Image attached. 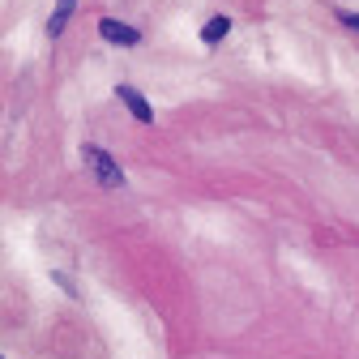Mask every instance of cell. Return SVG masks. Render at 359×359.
I'll list each match as a JSON object with an SVG mask.
<instances>
[{"label": "cell", "mask_w": 359, "mask_h": 359, "mask_svg": "<svg viewBox=\"0 0 359 359\" xmlns=\"http://www.w3.org/2000/svg\"><path fill=\"white\" fill-rule=\"evenodd\" d=\"M73 9H77V0H60L56 13H52V22H48V34H65V26H69Z\"/></svg>", "instance_id": "cell-4"}, {"label": "cell", "mask_w": 359, "mask_h": 359, "mask_svg": "<svg viewBox=\"0 0 359 359\" xmlns=\"http://www.w3.org/2000/svg\"><path fill=\"white\" fill-rule=\"evenodd\" d=\"M99 34H103L107 43H116V48H137V43H142V30H133V26L116 22V18L99 22Z\"/></svg>", "instance_id": "cell-2"}, {"label": "cell", "mask_w": 359, "mask_h": 359, "mask_svg": "<svg viewBox=\"0 0 359 359\" xmlns=\"http://www.w3.org/2000/svg\"><path fill=\"white\" fill-rule=\"evenodd\" d=\"M116 95H120V103H124V107H128L133 116H137L142 124H154V107H150V103H146V99H142V95H137V90H133V86H120Z\"/></svg>", "instance_id": "cell-3"}, {"label": "cell", "mask_w": 359, "mask_h": 359, "mask_svg": "<svg viewBox=\"0 0 359 359\" xmlns=\"http://www.w3.org/2000/svg\"><path fill=\"white\" fill-rule=\"evenodd\" d=\"M86 163H90V171H95V180L103 189H124V171L111 163V154H103V150H95V146H86Z\"/></svg>", "instance_id": "cell-1"}, {"label": "cell", "mask_w": 359, "mask_h": 359, "mask_svg": "<svg viewBox=\"0 0 359 359\" xmlns=\"http://www.w3.org/2000/svg\"><path fill=\"white\" fill-rule=\"evenodd\" d=\"M227 30H231V18H210V22H205V30H201V39H205V43H218Z\"/></svg>", "instance_id": "cell-5"}, {"label": "cell", "mask_w": 359, "mask_h": 359, "mask_svg": "<svg viewBox=\"0 0 359 359\" xmlns=\"http://www.w3.org/2000/svg\"><path fill=\"white\" fill-rule=\"evenodd\" d=\"M338 22L351 26V30H359V13H338Z\"/></svg>", "instance_id": "cell-6"}]
</instances>
